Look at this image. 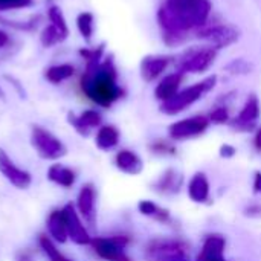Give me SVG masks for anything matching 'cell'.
<instances>
[{"label": "cell", "mask_w": 261, "mask_h": 261, "mask_svg": "<svg viewBox=\"0 0 261 261\" xmlns=\"http://www.w3.org/2000/svg\"><path fill=\"white\" fill-rule=\"evenodd\" d=\"M211 11L210 0H167L158 11L165 43L170 46L184 43L191 31L205 28Z\"/></svg>", "instance_id": "cell-1"}, {"label": "cell", "mask_w": 261, "mask_h": 261, "mask_svg": "<svg viewBox=\"0 0 261 261\" xmlns=\"http://www.w3.org/2000/svg\"><path fill=\"white\" fill-rule=\"evenodd\" d=\"M80 89L89 101L102 109H109L124 98L125 90L118 84V70L113 57L109 55L99 63L86 64L80 78Z\"/></svg>", "instance_id": "cell-2"}, {"label": "cell", "mask_w": 261, "mask_h": 261, "mask_svg": "<svg viewBox=\"0 0 261 261\" xmlns=\"http://www.w3.org/2000/svg\"><path fill=\"white\" fill-rule=\"evenodd\" d=\"M216 84H217V76L211 75V76L202 80L200 83H196L187 89H182L171 99L161 102V112L168 116L179 115L184 110H187L188 107H191L194 102H197L200 98H203V95L211 92L216 87Z\"/></svg>", "instance_id": "cell-3"}, {"label": "cell", "mask_w": 261, "mask_h": 261, "mask_svg": "<svg viewBox=\"0 0 261 261\" xmlns=\"http://www.w3.org/2000/svg\"><path fill=\"white\" fill-rule=\"evenodd\" d=\"M190 245L180 239H154L145 248L148 261H190Z\"/></svg>", "instance_id": "cell-4"}, {"label": "cell", "mask_w": 261, "mask_h": 261, "mask_svg": "<svg viewBox=\"0 0 261 261\" xmlns=\"http://www.w3.org/2000/svg\"><path fill=\"white\" fill-rule=\"evenodd\" d=\"M31 145L35 153L44 161H58L67 154V148L54 133L41 125H32Z\"/></svg>", "instance_id": "cell-5"}, {"label": "cell", "mask_w": 261, "mask_h": 261, "mask_svg": "<svg viewBox=\"0 0 261 261\" xmlns=\"http://www.w3.org/2000/svg\"><path fill=\"white\" fill-rule=\"evenodd\" d=\"M132 239L125 234H118L112 237H93L92 249L93 252L104 261H133L125 252Z\"/></svg>", "instance_id": "cell-6"}, {"label": "cell", "mask_w": 261, "mask_h": 261, "mask_svg": "<svg viewBox=\"0 0 261 261\" xmlns=\"http://www.w3.org/2000/svg\"><path fill=\"white\" fill-rule=\"evenodd\" d=\"M217 50L214 47L205 46L199 49H190L180 55L177 60V72L180 73H202L206 72L216 61Z\"/></svg>", "instance_id": "cell-7"}, {"label": "cell", "mask_w": 261, "mask_h": 261, "mask_svg": "<svg viewBox=\"0 0 261 261\" xmlns=\"http://www.w3.org/2000/svg\"><path fill=\"white\" fill-rule=\"evenodd\" d=\"M197 37L206 41L210 47L219 50L234 44L240 38V32L231 24H216V26H205L199 29Z\"/></svg>", "instance_id": "cell-8"}, {"label": "cell", "mask_w": 261, "mask_h": 261, "mask_svg": "<svg viewBox=\"0 0 261 261\" xmlns=\"http://www.w3.org/2000/svg\"><path fill=\"white\" fill-rule=\"evenodd\" d=\"M210 124L211 122L208 116L196 115V116L173 122L168 128V135L173 141H185V139L197 138L208 130Z\"/></svg>", "instance_id": "cell-9"}, {"label": "cell", "mask_w": 261, "mask_h": 261, "mask_svg": "<svg viewBox=\"0 0 261 261\" xmlns=\"http://www.w3.org/2000/svg\"><path fill=\"white\" fill-rule=\"evenodd\" d=\"M63 214H64V220H66V229H67L69 240L78 246H90L93 237H90L75 205L66 203L63 208Z\"/></svg>", "instance_id": "cell-10"}, {"label": "cell", "mask_w": 261, "mask_h": 261, "mask_svg": "<svg viewBox=\"0 0 261 261\" xmlns=\"http://www.w3.org/2000/svg\"><path fill=\"white\" fill-rule=\"evenodd\" d=\"M261 107L260 101L257 98V95H251L245 106L242 107V110L239 112V115L236 118H232L229 121V125L242 133H248V132H254L257 128V122L260 119Z\"/></svg>", "instance_id": "cell-11"}, {"label": "cell", "mask_w": 261, "mask_h": 261, "mask_svg": "<svg viewBox=\"0 0 261 261\" xmlns=\"http://www.w3.org/2000/svg\"><path fill=\"white\" fill-rule=\"evenodd\" d=\"M0 173L17 190H28L32 184L31 173L18 168L3 148H0Z\"/></svg>", "instance_id": "cell-12"}, {"label": "cell", "mask_w": 261, "mask_h": 261, "mask_svg": "<svg viewBox=\"0 0 261 261\" xmlns=\"http://www.w3.org/2000/svg\"><path fill=\"white\" fill-rule=\"evenodd\" d=\"M75 208L86 225L89 226L96 225V190L93 184H86L81 187L76 196Z\"/></svg>", "instance_id": "cell-13"}, {"label": "cell", "mask_w": 261, "mask_h": 261, "mask_svg": "<svg viewBox=\"0 0 261 261\" xmlns=\"http://www.w3.org/2000/svg\"><path fill=\"white\" fill-rule=\"evenodd\" d=\"M67 121L69 124L73 127V130L80 135L87 138L93 128H99L102 125V116L99 112L93 110V109H87L84 112H81L80 115L75 113H69L67 115Z\"/></svg>", "instance_id": "cell-14"}, {"label": "cell", "mask_w": 261, "mask_h": 261, "mask_svg": "<svg viewBox=\"0 0 261 261\" xmlns=\"http://www.w3.org/2000/svg\"><path fill=\"white\" fill-rule=\"evenodd\" d=\"M226 239L220 234H211L205 239L196 261H228L225 258Z\"/></svg>", "instance_id": "cell-15"}, {"label": "cell", "mask_w": 261, "mask_h": 261, "mask_svg": "<svg viewBox=\"0 0 261 261\" xmlns=\"http://www.w3.org/2000/svg\"><path fill=\"white\" fill-rule=\"evenodd\" d=\"M171 58L170 57H164V55H148L145 58H142L141 64H139V72L144 81L151 83L154 80H158L168 67Z\"/></svg>", "instance_id": "cell-16"}, {"label": "cell", "mask_w": 261, "mask_h": 261, "mask_svg": "<svg viewBox=\"0 0 261 261\" xmlns=\"http://www.w3.org/2000/svg\"><path fill=\"white\" fill-rule=\"evenodd\" d=\"M184 78H185V75L180 73V72H177V70L173 72V73H170V75H165L159 81V84L156 86V89H154V98L158 101H161V102H165V101L171 99L180 90V86L184 83Z\"/></svg>", "instance_id": "cell-17"}, {"label": "cell", "mask_w": 261, "mask_h": 261, "mask_svg": "<svg viewBox=\"0 0 261 261\" xmlns=\"http://www.w3.org/2000/svg\"><path fill=\"white\" fill-rule=\"evenodd\" d=\"M115 167L127 176H138L144 170V162L135 151L119 150L115 156Z\"/></svg>", "instance_id": "cell-18"}, {"label": "cell", "mask_w": 261, "mask_h": 261, "mask_svg": "<svg viewBox=\"0 0 261 261\" xmlns=\"http://www.w3.org/2000/svg\"><path fill=\"white\" fill-rule=\"evenodd\" d=\"M182 182H184L182 174L174 168H168L154 182V190L159 194H165V196L177 194L182 188Z\"/></svg>", "instance_id": "cell-19"}, {"label": "cell", "mask_w": 261, "mask_h": 261, "mask_svg": "<svg viewBox=\"0 0 261 261\" xmlns=\"http://www.w3.org/2000/svg\"><path fill=\"white\" fill-rule=\"evenodd\" d=\"M210 194H211V187L206 174L202 171L196 173L188 182V197L194 203H206L210 200Z\"/></svg>", "instance_id": "cell-20"}, {"label": "cell", "mask_w": 261, "mask_h": 261, "mask_svg": "<svg viewBox=\"0 0 261 261\" xmlns=\"http://www.w3.org/2000/svg\"><path fill=\"white\" fill-rule=\"evenodd\" d=\"M46 226H47V232H49V237L52 242L63 245L69 240L63 210H54L47 217Z\"/></svg>", "instance_id": "cell-21"}, {"label": "cell", "mask_w": 261, "mask_h": 261, "mask_svg": "<svg viewBox=\"0 0 261 261\" xmlns=\"http://www.w3.org/2000/svg\"><path fill=\"white\" fill-rule=\"evenodd\" d=\"M46 176L47 180L63 188H72L76 182V173L70 167H64L61 164H52Z\"/></svg>", "instance_id": "cell-22"}, {"label": "cell", "mask_w": 261, "mask_h": 261, "mask_svg": "<svg viewBox=\"0 0 261 261\" xmlns=\"http://www.w3.org/2000/svg\"><path fill=\"white\" fill-rule=\"evenodd\" d=\"M119 139H121L119 130L115 125L106 124L98 128L96 136H95V145L101 151H110L119 144Z\"/></svg>", "instance_id": "cell-23"}, {"label": "cell", "mask_w": 261, "mask_h": 261, "mask_svg": "<svg viewBox=\"0 0 261 261\" xmlns=\"http://www.w3.org/2000/svg\"><path fill=\"white\" fill-rule=\"evenodd\" d=\"M73 75H75V66H72L70 63L54 64L44 70V78L50 84H61V83L70 80Z\"/></svg>", "instance_id": "cell-24"}, {"label": "cell", "mask_w": 261, "mask_h": 261, "mask_svg": "<svg viewBox=\"0 0 261 261\" xmlns=\"http://www.w3.org/2000/svg\"><path fill=\"white\" fill-rule=\"evenodd\" d=\"M138 210L142 216L145 217H150L156 222H161V223H168L171 220V216H170V211L165 210V208H161L158 203L151 202V200H141L139 205H138Z\"/></svg>", "instance_id": "cell-25"}, {"label": "cell", "mask_w": 261, "mask_h": 261, "mask_svg": "<svg viewBox=\"0 0 261 261\" xmlns=\"http://www.w3.org/2000/svg\"><path fill=\"white\" fill-rule=\"evenodd\" d=\"M76 29L86 41H90L95 31V15L89 11L80 12L76 15Z\"/></svg>", "instance_id": "cell-26"}, {"label": "cell", "mask_w": 261, "mask_h": 261, "mask_svg": "<svg viewBox=\"0 0 261 261\" xmlns=\"http://www.w3.org/2000/svg\"><path fill=\"white\" fill-rule=\"evenodd\" d=\"M38 245L41 248V251L44 252V255L49 258V261H73L70 258H67L63 252H60V249L57 248L55 242L50 240L49 236L46 234H41L38 237Z\"/></svg>", "instance_id": "cell-27"}, {"label": "cell", "mask_w": 261, "mask_h": 261, "mask_svg": "<svg viewBox=\"0 0 261 261\" xmlns=\"http://www.w3.org/2000/svg\"><path fill=\"white\" fill-rule=\"evenodd\" d=\"M67 37L58 31L54 24H46L40 34V43L43 44V47H52V46H57L60 43H63Z\"/></svg>", "instance_id": "cell-28"}, {"label": "cell", "mask_w": 261, "mask_h": 261, "mask_svg": "<svg viewBox=\"0 0 261 261\" xmlns=\"http://www.w3.org/2000/svg\"><path fill=\"white\" fill-rule=\"evenodd\" d=\"M47 18H49V23L54 24L58 31H61L66 37H69V26H67V21H66V17L61 11L60 6L57 5H52L47 8Z\"/></svg>", "instance_id": "cell-29"}, {"label": "cell", "mask_w": 261, "mask_h": 261, "mask_svg": "<svg viewBox=\"0 0 261 261\" xmlns=\"http://www.w3.org/2000/svg\"><path fill=\"white\" fill-rule=\"evenodd\" d=\"M104 50L106 46L99 44L96 47H83L78 50V54L86 61V64H92V63H99L104 58Z\"/></svg>", "instance_id": "cell-30"}, {"label": "cell", "mask_w": 261, "mask_h": 261, "mask_svg": "<svg viewBox=\"0 0 261 261\" xmlns=\"http://www.w3.org/2000/svg\"><path fill=\"white\" fill-rule=\"evenodd\" d=\"M208 119H210L211 124H216V125L229 124V121H231L229 109H228L226 106H219V107H216V109L208 115Z\"/></svg>", "instance_id": "cell-31"}, {"label": "cell", "mask_w": 261, "mask_h": 261, "mask_svg": "<svg viewBox=\"0 0 261 261\" xmlns=\"http://www.w3.org/2000/svg\"><path fill=\"white\" fill-rule=\"evenodd\" d=\"M150 150L154 153V154H161V156H174L177 151H176V147L165 141V139H158L154 141L151 145H150Z\"/></svg>", "instance_id": "cell-32"}, {"label": "cell", "mask_w": 261, "mask_h": 261, "mask_svg": "<svg viewBox=\"0 0 261 261\" xmlns=\"http://www.w3.org/2000/svg\"><path fill=\"white\" fill-rule=\"evenodd\" d=\"M34 0H0V12L11 9H24L32 6Z\"/></svg>", "instance_id": "cell-33"}, {"label": "cell", "mask_w": 261, "mask_h": 261, "mask_svg": "<svg viewBox=\"0 0 261 261\" xmlns=\"http://www.w3.org/2000/svg\"><path fill=\"white\" fill-rule=\"evenodd\" d=\"M226 69H228V70H231L232 73H249V70H251V64H249L248 61H245V60L239 58V60H234L232 63H229Z\"/></svg>", "instance_id": "cell-34"}, {"label": "cell", "mask_w": 261, "mask_h": 261, "mask_svg": "<svg viewBox=\"0 0 261 261\" xmlns=\"http://www.w3.org/2000/svg\"><path fill=\"white\" fill-rule=\"evenodd\" d=\"M219 154L223 159H232L237 154V148L234 145H231V144H223L220 147V150H219Z\"/></svg>", "instance_id": "cell-35"}, {"label": "cell", "mask_w": 261, "mask_h": 261, "mask_svg": "<svg viewBox=\"0 0 261 261\" xmlns=\"http://www.w3.org/2000/svg\"><path fill=\"white\" fill-rule=\"evenodd\" d=\"M15 261H34V255L28 249H21L15 254Z\"/></svg>", "instance_id": "cell-36"}, {"label": "cell", "mask_w": 261, "mask_h": 261, "mask_svg": "<svg viewBox=\"0 0 261 261\" xmlns=\"http://www.w3.org/2000/svg\"><path fill=\"white\" fill-rule=\"evenodd\" d=\"M246 216L249 217H258L261 216V206L260 205H251L246 208Z\"/></svg>", "instance_id": "cell-37"}, {"label": "cell", "mask_w": 261, "mask_h": 261, "mask_svg": "<svg viewBox=\"0 0 261 261\" xmlns=\"http://www.w3.org/2000/svg\"><path fill=\"white\" fill-rule=\"evenodd\" d=\"M254 193L255 194H261V171L255 173V177H254Z\"/></svg>", "instance_id": "cell-38"}, {"label": "cell", "mask_w": 261, "mask_h": 261, "mask_svg": "<svg viewBox=\"0 0 261 261\" xmlns=\"http://www.w3.org/2000/svg\"><path fill=\"white\" fill-rule=\"evenodd\" d=\"M254 147H255V150L261 153V127H258L257 130H255V136H254Z\"/></svg>", "instance_id": "cell-39"}, {"label": "cell", "mask_w": 261, "mask_h": 261, "mask_svg": "<svg viewBox=\"0 0 261 261\" xmlns=\"http://www.w3.org/2000/svg\"><path fill=\"white\" fill-rule=\"evenodd\" d=\"M6 80H9V81L12 83V86L17 89V92L20 93V96H21V98H24V96H26L24 89H23V86H20V83H18V81H15V80H14V78H11V76H6Z\"/></svg>", "instance_id": "cell-40"}, {"label": "cell", "mask_w": 261, "mask_h": 261, "mask_svg": "<svg viewBox=\"0 0 261 261\" xmlns=\"http://www.w3.org/2000/svg\"><path fill=\"white\" fill-rule=\"evenodd\" d=\"M8 43H9V35H8V32H5V31L0 29V49L5 47Z\"/></svg>", "instance_id": "cell-41"}, {"label": "cell", "mask_w": 261, "mask_h": 261, "mask_svg": "<svg viewBox=\"0 0 261 261\" xmlns=\"http://www.w3.org/2000/svg\"><path fill=\"white\" fill-rule=\"evenodd\" d=\"M6 98V95H5V90L2 89V86H0V101H3Z\"/></svg>", "instance_id": "cell-42"}]
</instances>
